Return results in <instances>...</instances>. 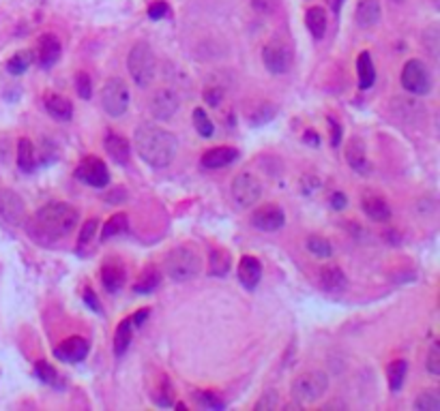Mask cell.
<instances>
[{
  "label": "cell",
  "instance_id": "17",
  "mask_svg": "<svg viewBox=\"0 0 440 411\" xmlns=\"http://www.w3.org/2000/svg\"><path fill=\"white\" fill-rule=\"evenodd\" d=\"M346 161L348 165L361 176H369L371 174V163L367 159V150H365V142L361 137H352L346 146Z\"/></svg>",
  "mask_w": 440,
  "mask_h": 411
},
{
  "label": "cell",
  "instance_id": "19",
  "mask_svg": "<svg viewBox=\"0 0 440 411\" xmlns=\"http://www.w3.org/2000/svg\"><path fill=\"white\" fill-rule=\"evenodd\" d=\"M236 277H239L241 285L245 289H256V285L262 279V263H260L258 257L243 255L239 265H236Z\"/></svg>",
  "mask_w": 440,
  "mask_h": 411
},
{
  "label": "cell",
  "instance_id": "45",
  "mask_svg": "<svg viewBox=\"0 0 440 411\" xmlns=\"http://www.w3.org/2000/svg\"><path fill=\"white\" fill-rule=\"evenodd\" d=\"M277 407V394L275 392H264L262 394V398L256 402V405H253V409L256 411H268V409H275Z\"/></svg>",
  "mask_w": 440,
  "mask_h": 411
},
{
  "label": "cell",
  "instance_id": "11",
  "mask_svg": "<svg viewBox=\"0 0 440 411\" xmlns=\"http://www.w3.org/2000/svg\"><path fill=\"white\" fill-rule=\"evenodd\" d=\"M262 62H264L268 73L282 75L290 68V49L282 41H268L262 49Z\"/></svg>",
  "mask_w": 440,
  "mask_h": 411
},
{
  "label": "cell",
  "instance_id": "9",
  "mask_svg": "<svg viewBox=\"0 0 440 411\" xmlns=\"http://www.w3.org/2000/svg\"><path fill=\"white\" fill-rule=\"evenodd\" d=\"M75 178L92 188H103L109 184L107 165L99 157H84L75 167Z\"/></svg>",
  "mask_w": 440,
  "mask_h": 411
},
{
  "label": "cell",
  "instance_id": "22",
  "mask_svg": "<svg viewBox=\"0 0 440 411\" xmlns=\"http://www.w3.org/2000/svg\"><path fill=\"white\" fill-rule=\"evenodd\" d=\"M43 107H45V111H47L49 116L56 118V120H61V122H67V120L73 118V105H71V101L65 99V97H61V94H56V92L43 94Z\"/></svg>",
  "mask_w": 440,
  "mask_h": 411
},
{
  "label": "cell",
  "instance_id": "39",
  "mask_svg": "<svg viewBox=\"0 0 440 411\" xmlns=\"http://www.w3.org/2000/svg\"><path fill=\"white\" fill-rule=\"evenodd\" d=\"M28 66H30L28 51H18V54H13L9 58V62H7V68H9V73H13V75H22Z\"/></svg>",
  "mask_w": 440,
  "mask_h": 411
},
{
  "label": "cell",
  "instance_id": "8",
  "mask_svg": "<svg viewBox=\"0 0 440 411\" xmlns=\"http://www.w3.org/2000/svg\"><path fill=\"white\" fill-rule=\"evenodd\" d=\"M262 195V182L251 171H241L232 180V199L239 208H251L256 206Z\"/></svg>",
  "mask_w": 440,
  "mask_h": 411
},
{
  "label": "cell",
  "instance_id": "46",
  "mask_svg": "<svg viewBox=\"0 0 440 411\" xmlns=\"http://www.w3.org/2000/svg\"><path fill=\"white\" fill-rule=\"evenodd\" d=\"M204 101L208 103L210 107L222 105V101H224V90H222V88H217V86H213V88L204 90Z\"/></svg>",
  "mask_w": 440,
  "mask_h": 411
},
{
  "label": "cell",
  "instance_id": "52",
  "mask_svg": "<svg viewBox=\"0 0 440 411\" xmlns=\"http://www.w3.org/2000/svg\"><path fill=\"white\" fill-rule=\"evenodd\" d=\"M303 142H307V144H311V146H318V144H320L318 135H316L314 131H305V135H303Z\"/></svg>",
  "mask_w": 440,
  "mask_h": 411
},
{
  "label": "cell",
  "instance_id": "40",
  "mask_svg": "<svg viewBox=\"0 0 440 411\" xmlns=\"http://www.w3.org/2000/svg\"><path fill=\"white\" fill-rule=\"evenodd\" d=\"M193 398L198 400V405L206 407V409H224L226 407V402L219 398V394H215V392H196Z\"/></svg>",
  "mask_w": 440,
  "mask_h": 411
},
{
  "label": "cell",
  "instance_id": "31",
  "mask_svg": "<svg viewBox=\"0 0 440 411\" xmlns=\"http://www.w3.org/2000/svg\"><path fill=\"white\" fill-rule=\"evenodd\" d=\"M127 227H129V219H127L125 212H116L112 214L105 223H103V229H101V240H109V238H116L127 231Z\"/></svg>",
  "mask_w": 440,
  "mask_h": 411
},
{
  "label": "cell",
  "instance_id": "26",
  "mask_svg": "<svg viewBox=\"0 0 440 411\" xmlns=\"http://www.w3.org/2000/svg\"><path fill=\"white\" fill-rule=\"evenodd\" d=\"M97 229H99V219H88L80 229V238H78V253L80 255H88L92 251V246L97 242Z\"/></svg>",
  "mask_w": 440,
  "mask_h": 411
},
{
  "label": "cell",
  "instance_id": "32",
  "mask_svg": "<svg viewBox=\"0 0 440 411\" xmlns=\"http://www.w3.org/2000/svg\"><path fill=\"white\" fill-rule=\"evenodd\" d=\"M131 334H133V323H131V317H127L118 323L116 334H114V354L116 356H123L127 347L131 345Z\"/></svg>",
  "mask_w": 440,
  "mask_h": 411
},
{
  "label": "cell",
  "instance_id": "4",
  "mask_svg": "<svg viewBox=\"0 0 440 411\" xmlns=\"http://www.w3.org/2000/svg\"><path fill=\"white\" fill-rule=\"evenodd\" d=\"M200 265H202L200 255L191 246H176L166 255L163 270L168 274V279H172L176 283H185L198 277Z\"/></svg>",
  "mask_w": 440,
  "mask_h": 411
},
{
  "label": "cell",
  "instance_id": "24",
  "mask_svg": "<svg viewBox=\"0 0 440 411\" xmlns=\"http://www.w3.org/2000/svg\"><path fill=\"white\" fill-rule=\"evenodd\" d=\"M354 22L359 28H371L380 22V3L378 0H359L354 9Z\"/></svg>",
  "mask_w": 440,
  "mask_h": 411
},
{
  "label": "cell",
  "instance_id": "14",
  "mask_svg": "<svg viewBox=\"0 0 440 411\" xmlns=\"http://www.w3.org/2000/svg\"><path fill=\"white\" fill-rule=\"evenodd\" d=\"M361 208L371 221H376V223H387L389 219H391V206H389V201L380 193L371 191V188L363 191Z\"/></svg>",
  "mask_w": 440,
  "mask_h": 411
},
{
  "label": "cell",
  "instance_id": "42",
  "mask_svg": "<svg viewBox=\"0 0 440 411\" xmlns=\"http://www.w3.org/2000/svg\"><path fill=\"white\" fill-rule=\"evenodd\" d=\"M75 92L80 94V99H90L92 97V84H90L88 73L80 71L78 75H75Z\"/></svg>",
  "mask_w": 440,
  "mask_h": 411
},
{
  "label": "cell",
  "instance_id": "29",
  "mask_svg": "<svg viewBox=\"0 0 440 411\" xmlns=\"http://www.w3.org/2000/svg\"><path fill=\"white\" fill-rule=\"evenodd\" d=\"M406 375H408V362L402 360V358L393 360V362L387 366V383H389V388H391L393 392H400L404 381H406Z\"/></svg>",
  "mask_w": 440,
  "mask_h": 411
},
{
  "label": "cell",
  "instance_id": "23",
  "mask_svg": "<svg viewBox=\"0 0 440 411\" xmlns=\"http://www.w3.org/2000/svg\"><path fill=\"white\" fill-rule=\"evenodd\" d=\"M318 283L328 294H337V291L346 289V283L348 281H346V274L340 265H324L318 272Z\"/></svg>",
  "mask_w": 440,
  "mask_h": 411
},
{
  "label": "cell",
  "instance_id": "20",
  "mask_svg": "<svg viewBox=\"0 0 440 411\" xmlns=\"http://www.w3.org/2000/svg\"><path fill=\"white\" fill-rule=\"evenodd\" d=\"M236 159H239V152L234 148H230V146H217V148H210L202 154L200 163L206 169H219V167H228Z\"/></svg>",
  "mask_w": 440,
  "mask_h": 411
},
{
  "label": "cell",
  "instance_id": "50",
  "mask_svg": "<svg viewBox=\"0 0 440 411\" xmlns=\"http://www.w3.org/2000/svg\"><path fill=\"white\" fill-rule=\"evenodd\" d=\"M84 300L88 302V306L92 308V311H97V313L101 311V304H99V300L95 298V294H92V289H88V287L84 289Z\"/></svg>",
  "mask_w": 440,
  "mask_h": 411
},
{
  "label": "cell",
  "instance_id": "43",
  "mask_svg": "<svg viewBox=\"0 0 440 411\" xmlns=\"http://www.w3.org/2000/svg\"><path fill=\"white\" fill-rule=\"evenodd\" d=\"M425 368L431 377H438L440 375V347L438 342L429 347V354H427V362H425Z\"/></svg>",
  "mask_w": 440,
  "mask_h": 411
},
{
  "label": "cell",
  "instance_id": "3",
  "mask_svg": "<svg viewBox=\"0 0 440 411\" xmlns=\"http://www.w3.org/2000/svg\"><path fill=\"white\" fill-rule=\"evenodd\" d=\"M127 71H129L135 86H140V88H146V86L153 84L157 73V60L148 43H133V47L127 54Z\"/></svg>",
  "mask_w": 440,
  "mask_h": 411
},
{
  "label": "cell",
  "instance_id": "25",
  "mask_svg": "<svg viewBox=\"0 0 440 411\" xmlns=\"http://www.w3.org/2000/svg\"><path fill=\"white\" fill-rule=\"evenodd\" d=\"M357 73H359V86L363 90H367L374 86L376 82V68H374V60H371L369 51H361L357 58Z\"/></svg>",
  "mask_w": 440,
  "mask_h": 411
},
{
  "label": "cell",
  "instance_id": "36",
  "mask_svg": "<svg viewBox=\"0 0 440 411\" xmlns=\"http://www.w3.org/2000/svg\"><path fill=\"white\" fill-rule=\"evenodd\" d=\"M35 371H37V377H39L41 381L54 385V388H61V385H63V379H61V375H58V371L49 362H45V360H39L37 366H35Z\"/></svg>",
  "mask_w": 440,
  "mask_h": 411
},
{
  "label": "cell",
  "instance_id": "38",
  "mask_svg": "<svg viewBox=\"0 0 440 411\" xmlns=\"http://www.w3.org/2000/svg\"><path fill=\"white\" fill-rule=\"evenodd\" d=\"M193 126H196V131L202 135V137H210L215 133V124L213 120L206 116V111L202 107H196L193 109Z\"/></svg>",
  "mask_w": 440,
  "mask_h": 411
},
{
  "label": "cell",
  "instance_id": "35",
  "mask_svg": "<svg viewBox=\"0 0 440 411\" xmlns=\"http://www.w3.org/2000/svg\"><path fill=\"white\" fill-rule=\"evenodd\" d=\"M417 411H438L440 409V394L436 390H423L414 400Z\"/></svg>",
  "mask_w": 440,
  "mask_h": 411
},
{
  "label": "cell",
  "instance_id": "21",
  "mask_svg": "<svg viewBox=\"0 0 440 411\" xmlns=\"http://www.w3.org/2000/svg\"><path fill=\"white\" fill-rule=\"evenodd\" d=\"M103 148L109 157L114 159V163H121L125 165L131 157V146L127 142V137L121 133H114V131H107L105 133V140H103Z\"/></svg>",
  "mask_w": 440,
  "mask_h": 411
},
{
  "label": "cell",
  "instance_id": "12",
  "mask_svg": "<svg viewBox=\"0 0 440 411\" xmlns=\"http://www.w3.org/2000/svg\"><path fill=\"white\" fill-rule=\"evenodd\" d=\"M286 223V214L277 203H264L258 206L251 212V225L260 231H277Z\"/></svg>",
  "mask_w": 440,
  "mask_h": 411
},
{
  "label": "cell",
  "instance_id": "7",
  "mask_svg": "<svg viewBox=\"0 0 440 411\" xmlns=\"http://www.w3.org/2000/svg\"><path fill=\"white\" fill-rule=\"evenodd\" d=\"M400 82L404 86L406 92L410 94H417V97H423L431 90V75H429V68L425 66V62L419 58H410L408 62L402 66V75H400Z\"/></svg>",
  "mask_w": 440,
  "mask_h": 411
},
{
  "label": "cell",
  "instance_id": "2",
  "mask_svg": "<svg viewBox=\"0 0 440 411\" xmlns=\"http://www.w3.org/2000/svg\"><path fill=\"white\" fill-rule=\"evenodd\" d=\"M133 146L140 159L153 167H168L179 150V142H176L174 133L166 131L163 126L155 122L138 124L133 133Z\"/></svg>",
  "mask_w": 440,
  "mask_h": 411
},
{
  "label": "cell",
  "instance_id": "27",
  "mask_svg": "<svg viewBox=\"0 0 440 411\" xmlns=\"http://www.w3.org/2000/svg\"><path fill=\"white\" fill-rule=\"evenodd\" d=\"M305 24L314 39H322L326 32V11L322 7H309L305 13Z\"/></svg>",
  "mask_w": 440,
  "mask_h": 411
},
{
  "label": "cell",
  "instance_id": "18",
  "mask_svg": "<svg viewBox=\"0 0 440 411\" xmlns=\"http://www.w3.org/2000/svg\"><path fill=\"white\" fill-rule=\"evenodd\" d=\"M61 51H63V47H61V41H58L56 34L45 32V34H41L39 37V41H37V58H39L41 66H45V68L54 66L58 62V58H61Z\"/></svg>",
  "mask_w": 440,
  "mask_h": 411
},
{
  "label": "cell",
  "instance_id": "5",
  "mask_svg": "<svg viewBox=\"0 0 440 411\" xmlns=\"http://www.w3.org/2000/svg\"><path fill=\"white\" fill-rule=\"evenodd\" d=\"M328 390V377L322 371H305L299 377H294L290 385V394L299 405H314L326 394Z\"/></svg>",
  "mask_w": 440,
  "mask_h": 411
},
{
  "label": "cell",
  "instance_id": "34",
  "mask_svg": "<svg viewBox=\"0 0 440 411\" xmlns=\"http://www.w3.org/2000/svg\"><path fill=\"white\" fill-rule=\"evenodd\" d=\"M305 246H307V251H309L311 255L320 257V259H328V257L333 255L331 244H328V240L322 238V236H309L307 242H305Z\"/></svg>",
  "mask_w": 440,
  "mask_h": 411
},
{
  "label": "cell",
  "instance_id": "44",
  "mask_svg": "<svg viewBox=\"0 0 440 411\" xmlns=\"http://www.w3.org/2000/svg\"><path fill=\"white\" fill-rule=\"evenodd\" d=\"M251 7L260 15H273L279 9V0H251Z\"/></svg>",
  "mask_w": 440,
  "mask_h": 411
},
{
  "label": "cell",
  "instance_id": "48",
  "mask_svg": "<svg viewBox=\"0 0 440 411\" xmlns=\"http://www.w3.org/2000/svg\"><path fill=\"white\" fill-rule=\"evenodd\" d=\"M168 13H170V9H168L166 3H153L148 7V17H153V20H161Z\"/></svg>",
  "mask_w": 440,
  "mask_h": 411
},
{
  "label": "cell",
  "instance_id": "41",
  "mask_svg": "<svg viewBox=\"0 0 440 411\" xmlns=\"http://www.w3.org/2000/svg\"><path fill=\"white\" fill-rule=\"evenodd\" d=\"M438 26L431 24L427 26V30L423 32V45H425V49L429 51L431 58H438Z\"/></svg>",
  "mask_w": 440,
  "mask_h": 411
},
{
  "label": "cell",
  "instance_id": "16",
  "mask_svg": "<svg viewBox=\"0 0 440 411\" xmlns=\"http://www.w3.org/2000/svg\"><path fill=\"white\" fill-rule=\"evenodd\" d=\"M88 349L90 345L84 336H69L56 345L54 356L56 360H63V362H80V360L88 356Z\"/></svg>",
  "mask_w": 440,
  "mask_h": 411
},
{
  "label": "cell",
  "instance_id": "10",
  "mask_svg": "<svg viewBox=\"0 0 440 411\" xmlns=\"http://www.w3.org/2000/svg\"><path fill=\"white\" fill-rule=\"evenodd\" d=\"M0 219L9 227H20L26 223V203L11 188H0Z\"/></svg>",
  "mask_w": 440,
  "mask_h": 411
},
{
  "label": "cell",
  "instance_id": "37",
  "mask_svg": "<svg viewBox=\"0 0 440 411\" xmlns=\"http://www.w3.org/2000/svg\"><path fill=\"white\" fill-rule=\"evenodd\" d=\"M153 398H155V402L159 407H172L174 405V388H172V383H170L168 377H163V379L159 381V385L155 388Z\"/></svg>",
  "mask_w": 440,
  "mask_h": 411
},
{
  "label": "cell",
  "instance_id": "49",
  "mask_svg": "<svg viewBox=\"0 0 440 411\" xmlns=\"http://www.w3.org/2000/svg\"><path fill=\"white\" fill-rule=\"evenodd\" d=\"M328 126H331V144L340 146L342 144V126L335 118H328Z\"/></svg>",
  "mask_w": 440,
  "mask_h": 411
},
{
  "label": "cell",
  "instance_id": "33",
  "mask_svg": "<svg viewBox=\"0 0 440 411\" xmlns=\"http://www.w3.org/2000/svg\"><path fill=\"white\" fill-rule=\"evenodd\" d=\"M159 281H161V274H159V270L155 268V265H148V268L142 270L138 281H135L133 289L138 291V294H150V291L159 285Z\"/></svg>",
  "mask_w": 440,
  "mask_h": 411
},
{
  "label": "cell",
  "instance_id": "47",
  "mask_svg": "<svg viewBox=\"0 0 440 411\" xmlns=\"http://www.w3.org/2000/svg\"><path fill=\"white\" fill-rule=\"evenodd\" d=\"M328 203H331L333 210H344L348 206V197H346L342 191H333L331 197H328Z\"/></svg>",
  "mask_w": 440,
  "mask_h": 411
},
{
  "label": "cell",
  "instance_id": "51",
  "mask_svg": "<svg viewBox=\"0 0 440 411\" xmlns=\"http://www.w3.org/2000/svg\"><path fill=\"white\" fill-rule=\"evenodd\" d=\"M148 315H150V308H142V311H138V313L131 317V323H133V325H142L144 321L148 319Z\"/></svg>",
  "mask_w": 440,
  "mask_h": 411
},
{
  "label": "cell",
  "instance_id": "28",
  "mask_svg": "<svg viewBox=\"0 0 440 411\" xmlns=\"http://www.w3.org/2000/svg\"><path fill=\"white\" fill-rule=\"evenodd\" d=\"M18 167L26 174L37 167V150L28 137H20L18 142Z\"/></svg>",
  "mask_w": 440,
  "mask_h": 411
},
{
  "label": "cell",
  "instance_id": "15",
  "mask_svg": "<svg viewBox=\"0 0 440 411\" xmlns=\"http://www.w3.org/2000/svg\"><path fill=\"white\" fill-rule=\"evenodd\" d=\"M125 281H127V272L123 261L118 257H107L103 265H101V283H103V287L109 294H116V291L123 289Z\"/></svg>",
  "mask_w": 440,
  "mask_h": 411
},
{
  "label": "cell",
  "instance_id": "30",
  "mask_svg": "<svg viewBox=\"0 0 440 411\" xmlns=\"http://www.w3.org/2000/svg\"><path fill=\"white\" fill-rule=\"evenodd\" d=\"M232 268V259H230V253L226 248H213L208 257V272L210 277H224Z\"/></svg>",
  "mask_w": 440,
  "mask_h": 411
},
{
  "label": "cell",
  "instance_id": "13",
  "mask_svg": "<svg viewBox=\"0 0 440 411\" xmlns=\"http://www.w3.org/2000/svg\"><path fill=\"white\" fill-rule=\"evenodd\" d=\"M181 101L172 88H159L150 99V114L157 120H170L179 111Z\"/></svg>",
  "mask_w": 440,
  "mask_h": 411
},
{
  "label": "cell",
  "instance_id": "6",
  "mask_svg": "<svg viewBox=\"0 0 440 411\" xmlns=\"http://www.w3.org/2000/svg\"><path fill=\"white\" fill-rule=\"evenodd\" d=\"M131 103V94H129V86L125 84L121 77H109L101 88V107L107 116L112 118H121Z\"/></svg>",
  "mask_w": 440,
  "mask_h": 411
},
{
  "label": "cell",
  "instance_id": "1",
  "mask_svg": "<svg viewBox=\"0 0 440 411\" xmlns=\"http://www.w3.org/2000/svg\"><path fill=\"white\" fill-rule=\"evenodd\" d=\"M78 221L80 214L71 203L52 201L41 206L35 212V217L28 219L26 229L39 242H47V240H61L65 236H69L75 229V225H78Z\"/></svg>",
  "mask_w": 440,
  "mask_h": 411
}]
</instances>
